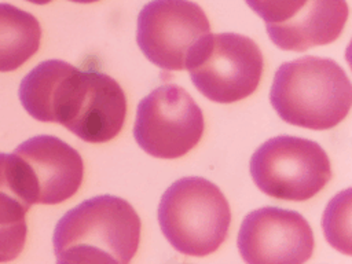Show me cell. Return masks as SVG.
Here are the masks:
<instances>
[{
	"instance_id": "277c9868",
	"label": "cell",
	"mask_w": 352,
	"mask_h": 264,
	"mask_svg": "<svg viewBox=\"0 0 352 264\" xmlns=\"http://www.w3.org/2000/svg\"><path fill=\"white\" fill-rule=\"evenodd\" d=\"M250 175L267 195L286 201H307L331 179L330 160L319 143L297 136H275L250 158Z\"/></svg>"
},
{
	"instance_id": "ac0fdd59",
	"label": "cell",
	"mask_w": 352,
	"mask_h": 264,
	"mask_svg": "<svg viewBox=\"0 0 352 264\" xmlns=\"http://www.w3.org/2000/svg\"><path fill=\"white\" fill-rule=\"evenodd\" d=\"M26 1H30V3H33V4H40V6H43V4H48V3L52 1V0H26Z\"/></svg>"
},
{
	"instance_id": "52a82bcc",
	"label": "cell",
	"mask_w": 352,
	"mask_h": 264,
	"mask_svg": "<svg viewBox=\"0 0 352 264\" xmlns=\"http://www.w3.org/2000/svg\"><path fill=\"white\" fill-rule=\"evenodd\" d=\"M209 33L206 14L190 0H151L138 15V45L164 70H186L190 52Z\"/></svg>"
},
{
	"instance_id": "9c48e42d",
	"label": "cell",
	"mask_w": 352,
	"mask_h": 264,
	"mask_svg": "<svg viewBox=\"0 0 352 264\" xmlns=\"http://www.w3.org/2000/svg\"><path fill=\"white\" fill-rule=\"evenodd\" d=\"M12 153L22 160L33 204L56 205L78 191L84 162L80 153L62 139L33 136Z\"/></svg>"
},
{
	"instance_id": "e0dca14e",
	"label": "cell",
	"mask_w": 352,
	"mask_h": 264,
	"mask_svg": "<svg viewBox=\"0 0 352 264\" xmlns=\"http://www.w3.org/2000/svg\"><path fill=\"white\" fill-rule=\"evenodd\" d=\"M26 221L14 226H0V263L15 260L25 248Z\"/></svg>"
},
{
	"instance_id": "7a4b0ae2",
	"label": "cell",
	"mask_w": 352,
	"mask_h": 264,
	"mask_svg": "<svg viewBox=\"0 0 352 264\" xmlns=\"http://www.w3.org/2000/svg\"><path fill=\"white\" fill-rule=\"evenodd\" d=\"M158 223L168 242L187 256H208L226 241L231 209L220 188L199 176L172 183L161 197Z\"/></svg>"
},
{
	"instance_id": "8fae6325",
	"label": "cell",
	"mask_w": 352,
	"mask_h": 264,
	"mask_svg": "<svg viewBox=\"0 0 352 264\" xmlns=\"http://www.w3.org/2000/svg\"><path fill=\"white\" fill-rule=\"evenodd\" d=\"M125 116L121 85L104 73L87 70L85 89L67 129L88 143H104L121 132Z\"/></svg>"
},
{
	"instance_id": "7c38bea8",
	"label": "cell",
	"mask_w": 352,
	"mask_h": 264,
	"mask_svg": "<svg viewBox=\"0 0 352 264\" xmlns=\"http://www.w3.org/2000/svg\"><path fill=\"white\" fill-rule=\"evenodd\" d=\"M348 19L345 0H309L290 21L267 26L271 41L280 50L302 52L336 41Z\"/></svg>"
},
{
	"instance_id": "4fadbf2b",
	"label": "cell",
	"mask_w": 352,
	"mask_h": 264,
	"mask_svg": "<svg viewBox=\"0 0 352 264\" xmlns=\"http://www.w3.org/2000/svg\"><path fill=\"white\" fill-rule=\"evenodd\" d=\"M41 26L36 16L12 4L0 3V72H12L40 47Z\"/></svg>"
},
{
	"instance_id": "ba28073f",
	"label": "cell",
	"mask_w": 352,
	"mask_h": 264,
	"mask_svg": "<svg viewBox=\"0 0 352 264\" xmlns=\"http://www.w3.org/2000/svg\"><path fill=\"white\" fill-rule=\"evenodd\" d=\"M314 232L297 212L264 206L245 216L238 249L246 264H304L314 252Z\"/></svg>"
},
{
	"instance_id": "2e32d148",
	"label": "cell",
	"mask_w": 352,
	"mask_h": 264,
	"mask_svg": "<svg viewBox=\"0 0 352 264\" xmlns=\"http://www.w3.org/2000/svg\"><path fill=\"white\" fill-rule=\"evenodd\" d=\"M56 256V264H121L110 253L92 245H73Z\"/></svg>"
},
{
	"instance_id": "30bf717a",
	"label": "cell",
	"mask_w": 352,
	"mask_h": 264,
	"mask_svg": "<svg viewBox=\"0 0 352 264\" xmlns=\"http://www.w3.org/2000/svg\"><path fill=\"white\" fill-rule=\"evenodd\" d=\"M87 70L48 59L33 67L21 81L19 100L33 118L69 126L84 94Z\"/></svg>"
},
{
	"instance_id": "d6986e66",
	"label": "cell",
	"mask_w": 352,
	"mask_h": 264,
	"mask_svg": "<svg viewBox=\"0 0 352 264\" xmlns=\"http://www.w3.org/2000/svg\"><path fill=\"white\" fill-rule=\"evenodd\" d=\"M70 1L81 3V4H88V3H95V1H99V0H70Z\"/></svg>"
},
{
	"instance_id": "5bb4252c",
	"label": "cell",
	"mask_w": 352,
	"mask_h": 264,
	"mask_svg": "<svg viewBox=\"0 0 352 264\" xmlns=\"http://www.w3.org/2000/svg\"><path fill=\"white\" fill-rule=\"evenodd\" d=\"M324 236L337 250L351 254V190L337 194L327 205L322 220Z\"/></svg>"
},
{
	"instance_id": "3957f363",
	"label": "cell",
	"mask_w": 352,
	"mask_h": 264,
	"mask_svg": "<svg viewBox=\"0 0 352 264\" xmlns=\"http://www.w3.org/2000/svg\"><path fill=\"white\" fill-rule=\"evenodd\" d=\"M263 66V54L250 37L209 33L190 52L186 70L197 89L209 100L232 103L256 91Z\"/></svg>"
},
{
	"instance_id": "8992f818",
	"label": "cell",
	"mask_w": 352,
	"mask_h": 264,
	"mask_svg": "<svg viewBox=\"0 0 352 264\" xmlns=\"http://www.w3.org/2000/svg\"><path fill=\"white\" fill-rule=\"evenodd\" d=\"M204 129V114L191 95L176 84H166L139 102L133 138L147 154L173 160L192 150Z\"/></svg>"
},
{
	"instance_id": "9a60e30c",
	"label": "cell",
	"mask_w": 352,
	"mask_h": 264,
	"mask_svg": "<svg viewBox=\"0 0 352 264\" xmlns=\"http://www.w3.org/2000/svg\"><path fill=\"white\" fill-rule=\"evenodd\" d=\"M265 22V26L280 25L296 16L309 0H245Z\"/></svg>"
},
{
	"instance_id": "5b68a950",
	"label": "cell",
	"mask_w": 352,
	"mask_h": 264,
	"mask_svg": "<svg viewBox=\"0 0 352 264\" xmlns=\"http://www.w3.org/2000/svg\"><path fill=\"white\" fill-rule=\"evenodd\" d=\"M140 217L133 206L116 195H98L67 210L56 223L52 243L58 254L84 243L110 253L121 264H129L139 248Z\"/></svg>"
},
{
	"instance_id": "6da1fadb",
	"label": "cell",
	"mask_w": 352,
	"mask_h": 264,
	"mask_svg": "<svg viewBox=\"0 0 352 264\" xmlns=\"http://www.w3.org/2000/svg\"><path fill=\"white\" fill-rule=\"evenodd\" d=\"M270 100L283 121L324 131L348 116L352 87L344 69L333 59L302 56L279 66Z\"/></svg>"
}]
</instances>
